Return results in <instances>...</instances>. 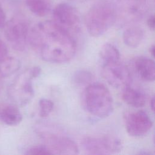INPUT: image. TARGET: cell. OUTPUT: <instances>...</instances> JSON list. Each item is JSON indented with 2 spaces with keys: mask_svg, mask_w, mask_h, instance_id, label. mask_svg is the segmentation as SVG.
I'll list each match as a JSON object with an SVG mask.
<instances>
[{
  "mask_svg": "<svg viewBox=\"0 0 155 155\" xmlns=\"http://www.w3.org/2000/svg\"><path fill=\"white\" fill-rule=\"evenodd\" d=\"M41 69L38 66L28 68L19 74L10 85L8 92L11 99L18 105L28 104L34 96L33 80L38 77Z\"/></svg>",
  "mask_w": 155,
  "mask_h": 155,
  "instance_id": "5b68a950",
  "label": "cell"
},
{
  "mask_svg": "<svg viewBox=\"0 0 155 155\" xmlns=\"http://www.w3.org/2000/svg\"><path fill=\"white\" fill-rule=\"evenodd\" d=\"M0 119L6 125L15 126L21 123L22 115L16 105L5 104L0 107Z\"/></svg>",
  "mask_w": 155,
  "mask_h": 155,
  "instance_id": "4fadbf2b",
  "label": "cell"
},
{
  "mask_svg": "<svg viewBox=\"0 0 155 155\" xmlns=\"http://www.w3.org/2000/svg\"><path fill=\"white\" fill-rule=\"evenodd\" d=\"M28 41L38 56L48 62H68L76 51L74 38L53 21H46L36 24L30 30Z\"/></svg>",
  "mask_w": 155,
  "mask_h": 155,
  "instance_id": "6da1fadb",
  "label": "cell"
},
{
  "mask_svg": "<svg viewBox=\"0 0 155 155\" xmlns=\"http://www.w3.org/2000/svg\"><path fill=\"white\" fill-rule=\"evenodd\" d=\"M28 155H35V154H52V153L50 149L45 145H36L31 147L27 149L25 153Z\"/></svg>",
  "mask_w": 155,
  "mask_h": 155,
  "instance_id": "44dd1931",
  "label": "cell"
},
{
  "mask_svg": "<svg viewBox=\"0 0 155 155\" xmlns=\"http://www.w3.org/2000/svg\"><path fill=\"white\" fill-rule=\"evenodd\" d=\"M99 57L102 64L116 62L120 59V53L115 46L106 43L102 45L99 51Z\"/></svg>",
  "mask_w": 155,
  "mask_h": 155,
  "instance_id": "ac0fdd59",
  "label": "cell"
},
{
  "mask_svg": "<svg viewBox=\"0 0 155 155\" xmlns=\"http://www.w3.org/2000/svg\"><path fill=\"white\" fill-rule=\"evenodd\" d=\"M35 130L52 154H76L79 153L76 143L58 126L42 123L38 124Z\"/></svg>",
  "mask_w": 155,
  "mask_h": 155,
  "instance_id": "3957f363",
  "label": "cell"
},
{
  "mask_svg": "<svg viewBox=\"0 0 155 155\" xmlns=\"http://www.w3.org/2000/svg\"><path fill=\"white\" fill-rule=\"evenodd\" d=\"M122 89V98L127 104L134 108L144 106L146 102V97L142 91L130 87V85Z\"/></svg>",
  "mask_w": 155,
  "mask_h": 155,
  "instance_id": "5bb4252c",
  "label": "cell"
},
{
  "mask_svg": "<svg viewBox=\"0 0 155 155\" xmlns=\"http://www.w3.org/2000/svg\"><path fill=\"white\" fill-rule=\"evenodd\" d=\"M154 45H153L150 48V52L151 53V54L152 55L153 57L154 56Z\"/></svg>",
  "mask_w": 155,
  "mask_h": 155,
  "instance_id": "484cf974",
  "label": "cell"
},
{
  "mask_svg": "<svg viewBox=\"0 0 155 155\" xmlns=\"http://www.w3.org/2000/svg\"><path fill=\"white\" fill-rule=\"evenodd\" d=\"M29 10L38 16H45L51 10V0H25Z\"/></svg>",
  "mask_w": 155,
  "mask_h": 155,
  "instance_id": "9a60e30c",
  "label": "cell"
},
{
  "mask_svg": "<svg viewBox=\"0 0 155 155\" xmlns=\"http://www.w3.org/2000/svg\"><path fill=\"white\" fill-rule=\"evenodd\" d=\"M134 67L139 76L144 81L152 82L155 79V64L153 59L147 57L136 59Z\"/></svg>",
  "mask_w": 155,
  "mask_h": 155,
  "instance_id": "7c38bea8",
  "label": "cell"
},
{
  "mask_svg": "<svg viewBox=\"0 0 155 155\" xmlns=\"http://www.w3.org/2000/svg\"><path fill=\"white\" fill-rule=\"evenodd\" d=\"M116 22L127 25L141 20L148 11L145 0H117L115 2Z\"/></svg>",
  "mask_w": 155,
  "mask_h": 155,
  "instance_id": "ba28073f",
  "label": "cell"
},
{
  "mask_svg": "<svg viewBox=\"0 0 155 155\" xmlns=\"http://www.w3.org/2000/svg\"><path fill=\"white\" fill-rule=\"evenodd\" d=\"M84 21L91 36H102L116 22L115 2L111 0L99 1L88 10Z\"/></svg>",
  "mask_w": 155,
  "mask_h": 155,
  "instance_id": "7a4b0ae2",
  "label": "cell"
},
{
  "mask_svg": "<svg viewBox=\"0 0 155 155\" xmlns=\"http://www.w3.org/2000/svg\"><path fill=\"white\" fill-rule=\"evenodd\" d=\"M71 1H85L87 0H71Z\"/></svg>",
  "mask_w": 155,
  "mask_h": 155,
  "instance_id": "4316f807",
  "label": "cell"
},
{
  "mask_svg": "<svg viewBox=\"0 0 155 155\" xmlns=\"http://www.w3.org/2000/svg\"><path fill=\"white\" fill-rule=\"evenodd\" d=\"M143 37V32L139 27H131L123 33V41L125 45L130 47H136L141 42Z\"/></svg>",
  "mask_w": 155,
  "mask_h": 155,
  "instance_id": "2e32d148",
  "label": "cell"
},
{
  "mask_svg": "<svg viewBox=\"0 0 155 155\" xmlns=\"http://www.w3.org/2000/svg\"><path fill=\"white\" fill-rule=\"evenodd\" d=\"M8 56V48L5 43L0 38V61Z\"/></svg>",
  "mask_w": 155,
  "mask_h": 155,
  "instance_id": "7402d4cb",
  "label": "cell"
},
{
  "mask_svg": "<svg viewBox=\"0 0 155 155\" xmlns=\"http://www.w3.org/2000/svg\"><path fill=\"white\" fill-rule=\"evenodd\" d=\"M5 23V15L0 5V28L3 27Z\"/></svg>",
  "mask_w": 155,
  "mask_h": 155,
  "instance_id": "cb8c5ba5",
  "label": "cell"
},
{
  "mask_svg": "<svg viewBox=\"0 0 155 155\" xmlns=\"http://www.w3.org/2000/svg\"><path fill=\"white\" fill-rule=\"evenodd\" d=\"M53 22L73 38L81 29L80 15L78 10L67 3L58 4L53 10Z\"/></svg>",
  "mask_w": 155,
  "mask_h": 155,
  "instance_id": "8992f818",
  "label": "cell"
},
{
  "mask_svg": "<svg viewBox=\"0 0 155 155\" xmlns=\"http://www.w3.org/2000/svg\"><path fill=\"white\" fill-rule=\"evenodd\" d=\"M53 102L48 99L42 98L39 101V116L41 117H47L53 109Z\"/></svg>",
  "mask_w": 155,
  "mask_h": 155,
  "instance_id": "ffe728a7",
  "label": "cell"
},
{
  "mask_svg": "<svg viewBox=\"0 0 155 155\" xmlns=\"http://www.w3.org/2000/svg\"><path fill=\"white\" fill-rule=\"evenodd\" d=\"M154 102H155V99H154V97H153L150 100V108L153 111H154Z\"/></svg>",
  "mask_w": 155,
  "mask_h": 155,
  "instance_id": "d4e9b609",
  "label": "cell"
},
{
  "mask_svg": "<svg viewBox=\"0 0 155 155\" xmlns=\"http://www.w3.org/2000/svg\"><path fill=\"white\" fill-rule=\"evenodd\" d=\"M122 146L121 140L112 136H104L100 137H86L82 140V147L88 154L117 153L122 150Z\"/></svg>",
  "mask_w": 155,
  "mask_h": 155,
  "instance_id": "9c48e42d",
  "label": "cell"
},
{
  "mask_svg": "<svg viewBox=\"0 0 155 155\" xmlns=\"http://www.w3.org/2000/svg\"><path fill=\"white\" fill-rule=\"evenodd\" d=\"M124 119L128 134L133 137L146 135L153 127L152 120L143 110L125 113Z\"/></svg>",
  "mask_w": 155,
  "mask_h": 155,
  "instance_id": "8fae6325",
  "label": "cell"
},
{
  "mask_svg": "<svg viewBox=\"0 0 155 155\" xmlns=\"http://www.w3.org/2000/svg\"><path fill=\"white\" fill-rule=\"evenodd\" d=\"M147 24L148 27L152 30H154V25H155V21H154V15H151L148 17L147 21Z\"/></svg>",
  "mask_w": 155,
  "mask_h": 155,
  "instance_id": "603a6c76",
  "label": "cell"
},
{
  "mask_svg": "<svg viewBox=\"0 0 155 155\" xmlns=\"http://www.w3.org/2000/svg\"><path fill=\"white\" fill-rule=\"evenodd\" d=\"M83 102L87 111L97 117H108L113 110V100L109 90L99 83L88 85L83 93Z\"/></svg>",
  "mask_w": 155,
  "mask_h": 155,
  "instance_id": "277c9868",
  "label": "cell"
},
{
  "mask_svg": "<svg viewBox=\"0 0 155 155\" xmlns=\"http://www.w3.org/2000/svg\"><path fill=\"white\" fill-rule=\"evenodd\" d=\"M101 74L108 84L116 88L129 86L131 81L129 70L119 61L103 64Z\"/></svg>",
  "mask_w": 155,
  "mask_h": 155,
  "instance_id": "30bf717a",
  "label": "cell"
},
{
  "mask_svg": "<svg viewBox=\"0 0 155 155\" xmlns=\"http://www.w3.org/2000/svg\"><path fill=\"white\" fill-rule=\"evenodd\" d=\"M92 79L93 75L91 72L85 70H78L73 76V82L79 85H89Z\"/></svg>",
  "mask_w": 155,
  "mask_h": 155,
  "instance_id": "d6986e66",
  "label": "cell"
},
{
  "mask_svg": "<svg viewBox=\"0 0 155 155\" xmlns=\"http://www.w3.org/2000/svg\"><path fill=\"white\" fill-rule=\"evenodd\" d=\"M4 36L12 47L19 51L25 50L30 31L27 20L22 16L12 18L4 25Z\"/></svg>",
  "mask_w": 155,
  "mask_h": 155,
  "instance_id": "52a82bcc",
  "label": "cell"
},
{
  "mask_svg": "<svg viewBox=\"0 0 155 155\" xmlns=\"http://www.w3.org/2000/svg\"><path fill=\"white\" fill-rule=\"evenodd\" d=\"M21 67L19 60L15 57L7 56L0 61V77H8L16 72Z\"/></svg>",
  "mask_w": 155,
  "mask_h": 155,
  "instance_id": "e0dca14e",
  "label": "cell"
}]
</instances>
